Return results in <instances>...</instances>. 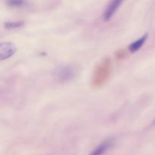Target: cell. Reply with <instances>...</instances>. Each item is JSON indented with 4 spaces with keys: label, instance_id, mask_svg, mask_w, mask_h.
Instances as JSON below:
<instances>
[{
    "label": "cell",
    "instance_id": "obj_1",
    "mask_svg": "<svg viewBox=\"0 0 155 155\" xmlns=\"http://www.w3.org/2000/svg\"><path fill=\"white\" fill-rule=\"evenodd\" d=\"M111 72V60L109 57L102 59L95 68L92 79V85L95 88H99L104 84Z\"/></svg>",
    "mask_w": 155,
    "mask_h": 155
},
{
    "label": "cell",
    "instance_id": "obj_2",
    "mask_svg": "<svg viewBox=\"0 0 155 155\" xmlns=\"http://www.w3.org/2000/svg\"><path fill=\"white\" fill-rule=\"evenodd\" d=\"M75 70L70 66L61 67L55 70L54 74L56 80L60 83H66L72 80L75 76Z\"/></svg>",
    "mask_w": 155,
    "mask_h": 155
},
{
    "label": "cell",
    "instance_id": "obj_3",
    "mask_svg": "<svg viewBox=\"0 0 155 155\" xmlns=\"http://www.w3.org/2000/svg\"><path fill=\"white\" fill-rule=\"evenodd\" d=\"M16 46L11 42L0 43V61L12 57L16 51Z\"/></svg>",
    "mask_w": 155,
    "mask_h": 155
},
{
    "label": "cell",
    "instance_id": "obj_4",
    "mask_svg": "<svg viewBox=\"0 0 155 155\" xmlns=\"http://www.w3.org/2000/svg\"><path fill=\"white\" fill-rule=\"evenodd\" d=\"M124 0H111L106 8L105 11L104 13V20L105 21H109L112 17L114 15L117 11L120 8V6L122 5Z\"/></svg>",
    "mask_w": 155,
    "mask_h": 155
},
{
    "label": "cell",
    "instance_id": "obj_5",
    "mask_svg": "<svg viewBox=\"0 0 155 155\" xmlns=\"http://www.w3.org/2000/svg\"><path fill=\"white\" fill-rule=\"evenodd\" d=\"M113 145V142L112 140H107L105 142H103L102 144L99 145L98 147H97V148H95L90 155H103L110 147Z\"/></svg>",
    "mask_w": 155,
    "mask_h": 155
},
{
    "label": "cell",
    "instance_id": "obj_6",
    "mask_svg": "<svg viewBox=\"0 0 155 155\" xmlns=\"http://www.w3.org/2000/svg\"><path fill=\"white\" fill-rule=\"evenodd\" d=\"M147 38H148V33H146V34L144 35L142 37H141L140 39H139L138 40H136V42H133L132 44H130V46H129V50H130L132 53H134V52H136V51H139V50L142 48V45L145 44Z\"/></svg>",
    "mask_w": 155,
    "mask_h": 155
},
{
    "label": "cell",
    "instance_id": "obj_7",
    "mask_svg": "<svg viewBox=\"0 0 155 155\" xmlns=\"http://www.w3.org/2000/svg\"><path fill=\"white\" fill-rule=\"evenodd\" d=\"M26 0H6V5L11 8H20L24 5Z\"/></svg>",
    "mask_w": 155,
    "mask_h": 155
},
{
    "label": "cell",
    "instance_id": "obj_8",
    "mask_svg": "<svg viewBox=\"0 0 155 155\" xmlns=\"http://www.w3.org/2000/svg\"><path fill=\"white\" fill-rule=\"evenodd\" d=\"M24 24V21H13V22H6L5 24V28L6 29H17L22 27Z\"/></svg>",
    "mask_w": 155,
    "mask_h": 155
},
{
    "label": "cell",
    "instance_id": "obj_9",
    "mask_svg": "<svg viewBox=\"0 0 155 155\" xmlns=\"http://www.w3.org/2000/svg\"><path fill=\"white\" fill-rule=\"evenodd\" d=\"M115 55H116V58L119 60H121V59H124V58L127 57V52L124 49H120L118 50L116 53H115Z\"/></svg>",
    "mask_w": 155,
    "mask_h": 155
}]
</instances>
